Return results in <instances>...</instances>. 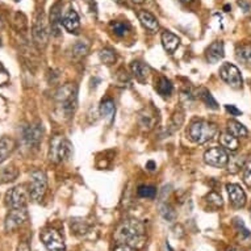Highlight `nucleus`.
<instances>
[{
    "label": "nucleus",
    "instance_id": "obj_42",
    "mask_svg": "<svg viewBox=\"0 0 251 251\" xmlns=\"http://www.w3.org/2000/svg\"><path fill=\"white\" fill-rule=\"evenodd\" d=\"M238 5L245 11V12H249V11H250V4H249L247 1H245V0H238Z\"/></svg>",
    "mask_w": 251,
    "mask_h": 251
},
{
    "label": "nucleus",
    "instance_id": "obj_33",
    "mask_svg": "<svg viewBox=\"0 0 251 251\" xmlns=\"http://www.w3.org/2000/svg\"><path fill=\"white\" fill-rule=\"evenodd\" d=\"M99 57L101 59V62L105 63V65H112L116 61V53L112 49H108V48L100 50Z\"/></svg>",
    "mask_w": 251,
    "mask_h": 251
},
{
    "label": "nucleus",
    "instance_id": "obj_26",
    "mask_svg": "<svg viewBox=\"0 0 251 251\" xmlns=\"http://www.w3.org/2000/svg\"><path fill=\"white\" fill-rule=\"evenodd\" d=\"M17 176H19V171L13 166L4 167V169L0 170V184H5L9 181L16 180Z\"/></svg>",
    "mask_w": 251,
    "mask_h": 251
},
{
    "label": "nucleus",
    "instance_id": "obj_36",
    "mask_svg": "<svg viewBox=\"0 0 251 251\" xmlns=\"http://www.w3.org/2000/svg\"><path fill=\"white\" fill-rule=\"evenodd\" d=\"M155 113H149L146 111V113H141L140 115V121H141V125L144 126V128H148V129H151L154 126V123H155Z\"/></svg>",
    "mask_w": 251,
    "mask_h": 251
},
{
    "label": "nucleus",
    "instance_id": "obj_35",
    "mask_svg": "<svg viewBox=\"0 0 251 251\" xmlns=\"http://www.w3.org/2000/svg\"><path fill=\"white\" fill-rule=\"evenodd\" d=\"M161 214L162 217L165 218L166 221H169V223H173L175 217H176V213H175V210L170 204H163L161 205Z\"/></svg>",
    "mask_w": 251,
    "mask_h": 251
},
{
    "label": "nucleus",
    "instance_id": "obj_32",
    "mask_svg": "<svg viewBox=\"0 0 251 251\" xmlns=\"http://www.w3.org/2000/svg\"><path fill=\"white\" fill-rule=\"evenodd\" d=\"M206 202L208 205L212 208V209H218L223 206V198L221 195L217 194V192H210L208 196H206Z\"/></svg>",
    "mask_w": 251,
    "mask_h": 251
},
{
    "label": "nucleus",
    "instance_id": "obj_19",
    "mask_svg": "<svg viewBox=\"0 0 251 251\" xmlns=\"http://www.w3.org/2000/svg\"><path fill=\"white\" fill-rule=\"evenodd\" d=\"M130 69H132L133 75H134L137 80L141 83L146 82L149 78V75L151 73L150 67H149L146 63H144V62L141 61H133L132 65H130Z\"/></svg>",
    "mask_w": 251,
    "mask_h": 251
},
{
    "label": "nucleus",
    "instance_id": "obj_28",
    "mask_svg": "<svg viewBox=\"0 0 251 251\" xmlns=\"http://www.w3.org/2000/svg\"><path fill=\"white\" fill-rule=\"evenodd\" d=\"M235 223V230H237V234H238V238L241 241H243L245 243H247L251 239V233L249 231L246 226H245V224L242 223V220H239V218H235L234 220Z\"/></svg>",
    "mask_w": 251,
    "mask_h": 251
},
{
    "label": "nucleus",
    "instance_id": "obj_1",
    "mask_svg": "<svg viewBox=\"0 0 251 251\" xmlns=\"http://www.w3.org/2000/svg\"><path fill=\"white\" fill-rule=\"evenodd\" d=\"M113 237L117 243H124L134 249H140L144 246L146 241L144 224L136 218H128L116 227Z\"/></svg>",
    "mask_w": 251,
    "mask_h": 251
},
{
    "label": "nucleus",
    "instance_id": "obj_14",
    "mask_svg": "<svg viewBox=\"0 0 251 251\" xmlns=\"http://www.w3.org/2000/svg\"><path fill=\"white\" fill-rule=\"evenodd\" d=\"M227 195H229V199H230L231 205L237 208V209H241L243 206L246 205V194L245 191L242 190V187L238 184H227L226 185Z\"/></svg>",
    "mask_w": 251,
    "mask_h": 251
},
{
    "label": "nucleus",
    "instance_id": "obj_6",
    "mask_svg": "<svg viewBox=\"0 0 251 251\" xmlns=\"http://www.w3.org/2000/svg\"><path fill=\"white\" fill-rule=\"evenodd\" d=\"M71 155V144L66 137L55 134L49 145V159L54 163H62Z\"/></svg>",
    "mask_w": 251,
    "mask_h": 251
},
{
    "label": "nucleus",
    "instance_id": "obj_25",
    "mask_svg": "<svg viewBox=\"0 0 251 251\" xmlns=\"http://www.w3.org/2000/svg\"><path fill=\"white\" fill-rule=\"evenodd\" d=\"M88 49H90V45H88L86 41H78L73 48H71L73 59L78 61L80 58L86 57L87 53H88Z\"/></svg>",
    "mask_w": 251,
    "mask_h": 251
},
{
    "label": "nucleus",
    "instance_id": "obj_2",
    "mask_svg": "<svg viewBox=\"0 0 251 251\" xmlns=\"http://www.w3.org/2000/svg\"><path fill=\"white\" fill-rule=\"evenodd\" d=\"M78 90L75 84L67 83L66 86L61 87L57 92V104L58 108L61 109L62 115L66 117H71L74 115L78 104Z\"/></svg>",
    "mask_w": 251,
    "mask_h": 251
},
{
    "label": "nucleus",
    "instance_id": "obj_21",
    "mask_svg": "<svg viewBox=\"0 0 251 251\" xmlns=\"http://www.w3.org/2000/svg\"><path fill=\"white\" fill-rule=\"evenodd\" d=\"M100 113H101L104 119L107 120L108 124H111L115 120L116 115L115 101L112 99H104L100 104Z\"/></svg>",
    "mask_w": 251,
    "mask_h": 251
},
{
    "label": "nucleus",
    "instance_id": "obj_27",
    "mask_svg": "<svg viewBox=\"0 0 251 251\" xmlns=\"http://www.w3.org/2000/svg\"><path fill=\"white\" fill-rule=\"evenodd\" d=\"M235 57L245 65L251 63V45H241L235 50Z\"/></svg>",
    "mask_w": 251,
    "mask_h": 251
},
{
    "label": "nucleus",
    "instance_id": "obj_10",
    "mask_svg": "<svg viewBox=\"0 0 251 251\" xmlns=\"http://www.w3.org/2000/svg\"><path fill=\"white\" fill-rule=\"evenodd\" d=\"M28 221V209L26 208H12L9 209L5 217L4 227L5 231H13L23 226Z\"/></svg>",
    "mask_w": 251,
    "mask_h": 251
},
{
    "label": "nucleus",
    "instance_id": "obj_4",
    "mask_svg": "<svg viewBox=\"0 0 251 251\" xmlns=\"http://www.w3.org/2000/svg\"><path fill=\"white\" fill-rule=\"evenodd\" d=\"M29 198L34 202H42L48 192V176L42 170H33L29 175Z\"/></svg>",
    "mask_w": 251,
    "mask_h": 251
},
{
    "label": "nucleus",
    "instance_id": "obj_43",
    "mask_svg": "<svg viewBox=\"0 0 251 251\" xmlns=\"http://www.w3.org/2000/svg\"><path fill=\"white\" fill-rule=\"evenodd\" d=\"M16 251H32V250H30V246H29L28 242H21L20 245H19V247H17Z\"/></svg>",
    "mask_w": 251,
    "mask_h": 251
},
{
    "label": "nucleus",
    "instance_id": "obj_46",
    "mask_svg": "<svg viewBox=\"0 0 251 251\" xmlns=\"http://www.w3.org/2000/svg\"><path fill=\"white\" fill-rule=\"evenodd\" d=\"M226 251H242V250H239V249H235V247H229V249H226Z\"/></svg>",
    "mask_w": 251,
    "mask_h": 251
},
{
    "label": "nucleus",
    "instance_id": "obj_11",
    "mask_svg": "<svg viewBox=\"0 0 251 251\" xmlns=\"http://www.w3.org/2000/svg\"><path fill=\"white\" fill-rule=\"evenodd\" d=\"M227 161H229V155H227L226 150L224 148H220V146L208 149L204 152V162L212 167L223 169L227 165Z\"/></svg>",
    "mask_w": 251,
    "mask_h": 251
},
{
    "label": "nucleus",
    "instance_id": "obj_18",
    "mask_svg": "<svg viewBox=\"0 0 251 251\" xmlns=\"http://www.w3.org/2000/svg\"><path fill=\"white\" fill-rule=\"evenodd\" d=\"M137 16H138V20L141 21L142 26L145 29H148L150 33H155L158 28H159V24H158V21H156L155 16L152 13L148 12V11H140L137 13Z\"/></svg>",
    "mask_w": 251,
    "mask_h": 251
},
{
    "label": "nucleus",
    "instance_id": "obj_39",
    "mask_svg": "<svg viewBox=\"0 0 251 251\" xmlns=\"http://www.w3.org/2000/svg\"><path fill=\"white\" fill-rule=\"evenodd\" d=\"M9 82V73L4 69L0 62V86H5Z\"/></svg>",
    "mask_w": 251,
    "mask_h": 251
},
{
    "label": "nucleus",
    "instance_id": "obj_31",
    "mask_svg": "<svg viewBox=\"0 0 251 251\" xmlns=\"http://www.w3.org/2000/svg\"><path fill=\"white\" fill-rule=\"evenodd\" d=\"M111 29L113 30V33L116 36H120V37H123L126 34L129 29H130V25L128 23H123V21H112L111 24H109Z\"/></svg>",
    "mask_w": 251,
    "mask_h": 251
},
{
    "label": "nucleus",
    "instance_id": "obj_7",
    "mask_svg": "<svg viewBox=\"0 0 251 251\" xmlns=\"http://www.w3.org/2000/svg\"><path fill=\"white\" fill-rule=\"evenodd\" d=\"M220 76L231 88H234V90L242 88V75L239 73L238 67L234 66L233 63H227V62L223 63V66L220 67Z\"/></svg>",
    "mask_w": 251,
    "mask_h": 251
},
{
    "label": "nucleus",
    "instance_id": "obj_44",
    "mask_svg": "<svg viewBox=\"0 0 251 251\" xmlns=\"http://www.w3.org/2000/svg\"><path fill=\"white\" fill-rule=\"evenodd\" d=\"M146 169H148L149 171H154V170H155V163L152 161H149L148 163H146Z\"/></svg>",
    "mask_w": 251,
    "mask_h": 251
},
{
    "label": "nucleus",
    "instance_id": "obj_40",
    "mask_svg": "<svg viewBox=\"0 0 251 251\" xmlns=\"http://www.w3.org/2000/svg\"><path fill=\"white\" fill-rule=\"evenodd\" d=\"M225 109H226L227 113H230V116H234V117L242 115V112L239 111L238 108L235 107V105H230V104H226V105H225Z\"/></svg>",
    "mask_w": 251,
    "mask_h": 251
},
{
    "label": "nucleus",
    "instance_id": "obj_13",
    "mask_svg": "<svg viewBox=\"0 0 251 251\" xmlns=\"http://www.w3.org/2000/svg\"><path fill=\"white\" fill-rule=\"evenodd\" d=\"M62 17H63V12H62V3L57 1L55 4L50 9V17H49V24H50V30L51 34L58 37L61 34V28H62Z\"/></svg>",
    "mask_w": 251,
    "mask_h": 251
},
{
    "label": "nucleus",
    "instance_id": "obj_5",
    "mask_svg": "<svg viewBox=\"0 0 251 251\" xmlns=\"http://www.w3.org/2000/svg\"><path fill=\"white\" fill-rule=\"evenodd\" d=\"M50 34H51V30H50L49 21L46 19L45 13L40 11L34 17L33 25H32V37L38 49H44L48 45Z\"/></svg>",
    "mask_w": 251,
    "mask_h": 251
},
{
    "label": "nucleus",
    "instance_id": "obj_45",
    "mask_svg": "<svg viewBox=\"0 0 251 251\" xmlns=\"http://www.w3.org/2000/svg\"><path fill=\"white\" fill-rule=\"evenodd\" d=\"M133 3H136V4H142L145 0H132Z\"/></svg>",
    "mask_w": 251,
    "mask_h": 251
},
{
    "label": "nucleus",
    "instance_id": "obj_38",
    "mask_svg": "<svg viewBox=\"0 0 251 251\" xmlns=\"http://www.w3.org/2000/svg\"><path fill=\"white\" fill-rule=\"evenodd\" d=\"M7 115H8V103L3 96L0 95V121L4 120Z\"/></svg>",
    "mask_w": 251,
    "mask_h": 251
},
{
    "label": "nucleus",
    "instance_id": "obj_17",
    "mask_svg": "<svg viewBox=\"0 0 251 251\" xmlns=\"http://www.w3.org/2000/svg\"><path fill=\"white\" fill-rule=\"evenodd\" d=\"M16 149V142L11 137H1L0 138V165L8 159L11 154Z\"/></svg>",
    "mask_w": 251,
    "mask_h": 251
},
{
    "label": "nucleus",
    "instance_id": "obj_12",
    "mask_svg": "<svg viewBox=\"0 0 251 251\" xmlns=\"http://www.w3.org/2000/svg\"><path fill=\"white\" fill-rule=\"evenodd\" d=\"M42 126L41 124H30L23 132V138H24L25 144L30 146V148H38V145L42 140Z\"/></svg>",
    "mask_w": 251,
    "mask_h": 251
},
{
    "label": "nucleus",
    "instance_id": "obj_22",
    "mask_svg": "<svg viewBox=\"0 0 251 251\" xmlns=\"http://www.w3.org/2000/svg\"><path fill=\"white\" fill-rule=\"evenodd\" d=\"M220 142H221V146H223L225 150H230V151H237V149H238L239 146L238 138L235 136H233L229 130L221 133V136H220Z\"/></svg>",
    "mask_w": 251,
    "mask_h": 251
},
{
    "label": "nucleus",
    "instance_id": "obj_29",
    "mask_svg": "<svg viewBox=\"0 0 251 251\" xmlns=\"http://www.w3.org/2000/svg\"><path fill=\"white\" fill-rule=\"evenodd\" d=\"M199 96H200V99L204 101L208 108H212V109H218V104L217 101L214 100V98L212 96L209 91L206 90V88H201V90L199 91Z\"/></svg>",
    "mask_w": 251,
    "mask_h": 251
},
{
    "label": "nucleus",
    "instance_id": "obj_24",
    "mask_svg": "<svg viewBox=\"0 0 251 251\" xmlns=\"http://www.w3.org/2000/svg\"><path fill=\"white\" fill-rule=\"evenodd\" d=\"M227 130L235 136L237 138H243V137H247L249 132H247V129L245 125H242L238 121H234V120H231L227 123Z\"/></svg>",
    "mask_w": 251,
    "mask_h": 251
},
{
    "label": "nucleus",
    "instance_id": "obj_16",
    "mask_svg": "<svg viewBox=\"0 0 251 251\" xmlns=\"http://www.w3.org/2000/svg\"><path fill=\"white\" fill-rule=\"evenodd\" d=\"M62 25L65 26L69 33H78L80 28V20H79L78 13L74 9H69L67 12L63 13L62 17Z\"/></svg>",
    "mask_w": 251,
    "mask_h": 251
},
{
    "label": "nucleus",
    "instance_id": "obj_49",
    "mask_svg": "<svg viewBox=\"0 0 251 251\" xmlns=\"http://www.w3.org/2000/svg\"><path fill=\"white\" fill-rule=\"evenodd\" d=\"M115 1H116V3H123L124 0H115Z\"/></svg>",
    "mask_w": 251,
    "mask_h": 251
},
{
    "label": "nucleus",
    "instance_id": "obj_48",
    "mask_svg": "<svg viewBox=\"0 0 251 251\" xmlns=\"http://www.w3.org/2000/svg\"><path fill=\"white\" fill-rule=\"evenodd\" d=\"M3 26V21H1V17H0V28Z\"/></svg>",
    "mask_w": 251,
    "mask_h": 251
},
{
    "label": "nucleus",
    "instance_id": "obj_8",
    "mask_svg": "<svg viewBox=\"0 0 251 251\" xmlns=\"http://www.w3.org/2000/svg\"><path fill=\"white\" fill-rule=\"evenodd\" d=\"M29 191L25 190L24 185H17L13 187L5 194L4 202L9 209L12 208H26L28 204Z\"/></svg>",
    "mask_w": 251,
    "mask_h": 251
},
{
    "label": "nucleus",
    "instance_id": "obj_23",
    "mask_svg": "<svg viewBox=\"0 0 251 251\" xmlns=\"http://www.w3.org/2000/svg\"><path fill=\"white\" fill-rule=\"evenodd\" d=\"M156 92L161 96H170L173 92V84L166 76H159L155 83Z\"/></svg>",
    "mask_w": 251,
    "mask_h": 251
},
{
    "label": "nucleus",
    "instance_id": "obj_15",
    "mask_svg": "<svg viewBox=\"0 0 251 251\" xmlns=\"http://www.w3.org/2000/svg\"><path fill=\"white\" fill-rule=\"evenodd\" d=\"M224 57H225V48L223 41L212 42L205 51V58L209 63H218Z\"/></svg>",
    "mask_w": 251,
    "mask_h": 251
},
{
    "label": "nucleus",
    "instance_id": "obj_9",
    "mask_svg": "<svg viewBox=\"0 0 251 251\" xmlns=\"http://www.w3.org/2000/svg\"><path fill=\"white\" fill-rule=\"evenodd\" d=\"M40 238L48 251H66V245L62 235L53 227L44 229L40 234Z\"/></svg>",
    "mask_w": 251,
    "mask_h": 251
},
{
    "label": "nucleus",
    "instance_id": "obj_30",
    "mask_svg": "<svg viewBox=\"0 0 251 251\" xmlns=\"http://www.w3.org/2000/svg\"><path fill=\"white\" fill-rule=\"evenodd\" d=\"M245 158L239 155H231L229 156V161H227V167H229V171L231 174L239 171V169H243V165H245Z\"/></svg>",
    "mask_w": 251,
    "mask_h": 251
},
{
    "label": "nucleus",
    "instance_id": "obj_37",
    "mask_svg": "<svg viewBox=\"0 0 251 251\" xmlns=\"http://www.w3.org/2000/svg\"><path fill=\"white\" fill-rule=\"evenodd\" d=\"M243 181L249 188H251V156L246 158L243 165Z\"/></svg>",
    "mask_w": 251,
    "mask_h": 251
},
{
    "label": "nucleus",
    "instance_id": "obj_3",
    "mask_svg": "<svg viewBox=\"0 0 251 251\" xmlns=\"http://www.w3.org/2000/svg\"><path fill=\"white\" fill-rule=\"evenodd\" d=\"M218 129L216 124L205 121V120H196L190 125L188 129V137L195 144L202 145L209 142L216 137Z\"/></svg>",
    "mask_w": 251,
    "mask_h": 251
},
{
    "label": "nucleus",
    "instance_id": "obj_47",
    "mask_svg": "<svg viewBox=\"0 0 251 251\" xmlns=\"http://www.w3.org/2000/svg\"><path fill=\"white\" fill-rule=\"evenodd\" d=\"M180 1H183V3H190V1H192V0H180Z\"/></svg>",
    "mask_w": 251,
    "mask_h": 251
},
{
    "label": "nucleus",
    "instance_id": "obj_50",
    "mask_svg": "<svg viewBox=\"0 0 251 251\" xmlns=\"http://www.w3.org/2000/svg\"><path fill=\"white\" fill-rule=\"evenodd\" d=\"M250 217H251V208H250Z\"/></svg>",
    "mask_w": 251,
    "mask_h": 251
},
{
    "label": "nucleus",
    "instance_id": "obj_41",
    "mask_svg": "<svg viewBox=\"0 0 251 251\" xmlns=\"http://www.w3.org/2000/svg\"><path fill=\"white\" fill-rule=\"evenodd\" d=\"M113 251H137V249L129 246V245H124V243H117Z\"/></svg>",
    "mask_w": 251,
    "mask_h": 251
},
{
    "label": "nucleus",
    "instance_id": "obj_20",
    "mask_svg": "<svg viewBox=\"0 0 251 251\" xmlns=\"http://www.w3.org/2000/svg\"><path fill=\"white\" fill-rule=\"evenodd\" d=\"M162 44H163V48H165V50L167 51V53L173 54L175 53V50L179 48V45H180V40H179V37H177L176 34L171 33V32H169V30H166V32H163V34H162Z\"/></svg>",
    "mask_w": 251,
    "mask_h": 251
},
{
    "label": "nucleus",
    "instance_id": "obj_34",
    "mask_svg": "<svg viewBox=\"0 0 251 251\" xmlns=\"http://www.w3.org/2000/svg\"><path fill=\"white\" fill-rule=\"evenodd\" d=\"M137 194H138V196H141V198L154 199L156 195V190L155 187H152V185H141V187H138Z\"/></svg>",
    "mask_w": 251,
    "mask_h": 251
}]
</instances>
